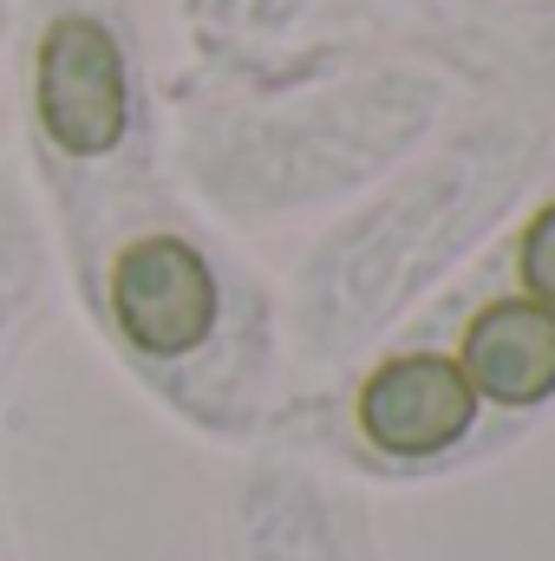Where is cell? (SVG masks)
<instances>
[{"mask_svg": "<svg viewBox=\"0 0 555 561\" xmlns=\"http://www.w3.org/2000/svg\"><path fill=\"white\" fill-rule=\"evenodd\" d=\"M33 105L46 138L72 157H105L132 125L125 53L99 20H53L33 66Z\"/></svg>", "mask_w": 555, "mask_h": 561, "instance_id": "cell-1", "label": "cell"}, {"mask_svg": "<svg viewBox=\"0 0 555 561\" xmlns=\"http://www.w3.org/2000/svg\"><path fill=\"white\" fill-rule=\"evenodd\" d=\"M112 313L118 333L150 359H183L216 327V275L177 236H144L112 268Z\"/></svg>", "mask_w": 555, "mask_h": 561, "instance_id": "cell-2", "label": "cell"}, {"mask_svg": "<svg viewBox=\"0 0 555 561\" xmlns=\"http://www.w3.org/2000/svg\"><path fill=\"white\" fill-rule=\"evenodd\" d=\"M360 424L386 457H438L477 424V392H471L464 366H451L438 353H412L366 379Z\"/></svg>", "mask_w": 555, "mask_h": 561, "instance_id": "cell-3", "label": "cell"}, {"mask_svg": "<svg viewBox=\"0 0 555 561\" xmlns=\"http://www.w3.org/2000/svg\"><path fill=\"white\" fill-rule=\"evenodd\" d=\"M464 379L477 399L536 405L555 392V313L543 300H497L464 333Z\"/></svg>", "mask_w": 555, "mask_h": 561, "instance_id": "cell-4", "label": "cell"}, {"mask_svg": "<svg viewBox=\"0 0 555 561\" xmlns=\"http://www.w3.org/2000/svg\"><path fill=\"white\" fill-rule=\"evenodd\" d=\"M523 287H530V300H543L555 313V203L523 236Z\"/></svg>", "mask_w": 555, "mask_h": 561, "instance_id": "cell-5", "label": "cell"}]
</instances>
